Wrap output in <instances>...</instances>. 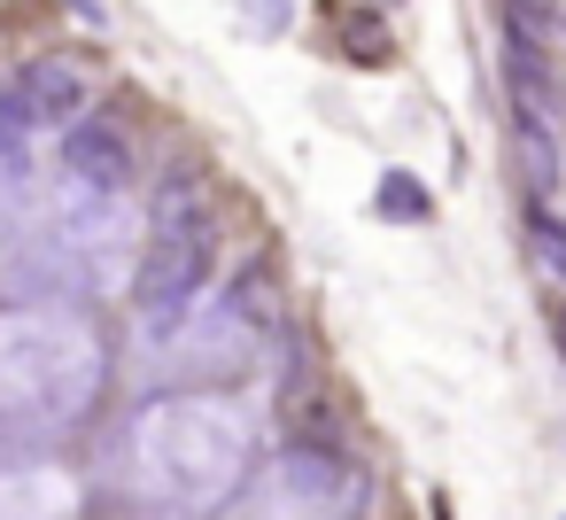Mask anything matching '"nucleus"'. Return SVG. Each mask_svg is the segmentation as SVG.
<instances>
[{
    "mask_svg": "<svg viewBox=\"0 0 566 520\" xmlns=\"http://www.w3.org/2000/svg\"><path fill=\"white\" fill-rule=\"evenodd\" d=\"M102 388V342L78 319L55 311H9L0 319V419L17 427H63Z\"/></svg>",
    "mask_w": 566,
    "mask_h": 520,
    "instance_id": "1",
    "label": "nucleus"
},
{
    "mask_svg": "<svg viewBox=\"0 0 566 520\" xmlns=\"http://www.w3.org/2000/svg\"><path fill=\"white\" fill-rule=\"evenodd\" d=\"M140 450H179V489H171V505H218L233 481H241V466H249V435H241V419L226 412V404H202V396H179V404H156L148 419H140V435H133Z\"/></svg>",
    "mask_w": 566,
    "mask_h": 520,
    "instance_id": "3",
    "label": "nucleus"
},
{
    "mask_svg": "<svg viewBox=\"0 0 566 520\" xmlns=\"http://www.w3.org/2000/svg\"><path fill=\"white\" fill-rule=\"evenodd\" d=\"M504 86H512V117H527V125H558L566 117V86L551 79V55H535L520 40H504Z\"/></svg>",
    "mask_w": 566,
    "mask_h": 520,
    "instance_id": "5",
    "label": "nucleus"
},
{
    "mask_svg": "<svg viewBox=\"0 0 566 520\" xmlns=\"http://www.w3.org/2000/svg\"><path fill=\"white\" fill-rule=\"evenodd\" d=\"M71 9H78L86 24H102V17H109V0H71Z\"/></svg>",
    "mask_w": 566,
    "mask_h": 520,
    "instance_id": "13",
    "label": "nucleus"
},
{
    "mask_svg": "<svg viewBox=\"0 0 566 520\" xmlns=\"http://www.w3.org/2000/svg\"><path fill=\"white\" fill-rule=\"evenodd\" d=\"M218 264V233H210V210H202V179L195 171H171L156 187V210H148V241H140V272H133V303L171 319L187 295H202Z\"/></svg>",
    "mask_w": 566,
    "mask_h": 520,
    "instance_id": "2",
    "label": "nucleus"
},
{
    "mask_svg": "<svg viewBox=\"0 0 566 520\" xmlns=\"http://www.w3.org/2000/svg\"><path fill=\"white\" fill-rule=\"evenodd\" d=\"M63 171L78 179V187H94V195H133V141L117 133V125H102V117H78V125H63Z\"/></svg>",
    "mask_w": 566,
    "mask_h": 520,
    "instance_id": "4",
    "label": "nucleus"
},
{
    "mask_svg": "<svg viewBox=\"0 0 566 520\" xmlns=\"http://www.w3.org/2000/svg\"><path fill=\"white\" fill-rule=\"evenodd\" d=\"M342 40H349V63H388V32H380V24L342 17Z\"/></svg>",
    "mask_w": 566,
    "mask_h": 520,
    "instance_id": "11",
    "label": "nucleus"
},
{
    "mask_svg": "<svg viewBox=\"0 0 566 520\" xmlns=\"http://www.w3.org/2000/svg\"><path fill=\"white\" fill-rule=\"evenodd\" d=\"M17 94H24L32 125H78V117H86V79H78V63H63V55H40Z\"/></svg>",
    "mask_w": 566,
    "mask_h": 520,
    "instance_id": "7",
    "label": "nucleus"
},
{
    "mask_svg": "<svg viewBox=\"0 0 566 520\" xmlns=\"http://www.w3.org/2000/svg\"><path fill=\"white\" fill-rule=\"evenodd\" d=\"M551 334H558V350H566V303H558V311H551Z\"/></svg>",
    "mask_w": 566,
    "mask_h": 520,
    "instance_id": "14",
    "label": "nucleus"
},
{
    "mask_svg": "<svg viewBox=\"0 0 566 520\" xmlns=\"http://www.w3.org/2000/svg\"><path fill=\"white\" fill-rule=\"evenodd\" d=\"M527 241H535V257L566 280V218H551V210L535 202V210H527Z\"/></svg>",
    "mask_w": 566,
    "mask_h": 520,
    "instance_id": "10",
    "label": "nucleus"
},
{
    "mask_svg": "<svg viewBox=\"0 0 566 520\" xmlns=\"http://www.w3.org/2000/svg\"><path fill=\"white\" fill-rule=\"evenodd\" d=\"M280 481L303 497V505H334V512H357V474L334 458V450H318V443H295L287 458H280Z\"/></svg>",
    "mask_w": 566,
    "mask_h": 520,
    "instance_id": "6",
    "label": "nucleus"
},
{
    "mask_svg": "<svg viewBox=\"0 0 566 520\" xmlns=\"http://www.w3.org/2000/svg\"><path fill=\"white\" fill-rule=\"evenodd\" d=\"M373 210L396 218V226H427V218H434V202H427V187H419L411 171H388V179L373 187Z\"/></svg>",
    "mask_w": 566,
    "mask_h": 520,
    "instance_id": "9",
    "label": "nucleus"
},
{
    "mask_svg": "<svg viewBox=\"0 0 566 520\" xmlns=\"http://www.w3.org/2000/svg\"><path fill=\"white\" fill-rule=\"evenodd\" d=\"M512 164H520V187L543 202V195L558 187V141H551V125H527V117H512Z\"/></svg>",
    "mask_w": 566,
    "mask_h": 520,
    "instance_id": "8",
    "label": "nucleus"
},
{
    "mask_svg": "<svg viewBox=\"0 0 566 520\" xmlns=\"http://www.w3.org/2000/svg\"><path fill=\"white\" fill-rule=\"evenodd\" d=\"M287 17H295L287 0H241V24L249 32H287Z\"/></svg>",
    "mask_w": 566,
    "mask_h": 520,
    "instance_id": "12",
    "label": "nucleus"
}]
</instances>
